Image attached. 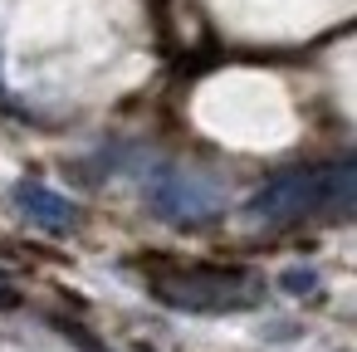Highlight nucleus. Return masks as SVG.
<instances>
[{"label": "nucleus", "instance_id": "obj_1", "mask_svg": "<svg viewBox=\"0 0 357 352\" xmlns=\"http://www.w3.org/2000/svg\"><path fill=\"white\" fill-rule=\"evenodd\" d=\"M152 293L181 313H235L255 308L264 298V284L245 269H215V264H181L167 259L152 274Z\"/></svg>", "mask_w": 357, "mask_h": 352}, {"label": "nucleus", "instance_id": "obj_2", "mask_svg": "<svg viewBox=\"0 0 357 352\" xmlns=\"http://www.w3.org/2000/svg\"><path fill=\"white\" fill-rule=\"evenodd\" d=\"M152 211L172 225H206L225 211V191L215 186V176L206 171H191V167H167L152 191H147Z\"/></svg>", "mask_w": 357, "mask_h": 352}, {"label": "nucleus", "instance_id": "obj_3", "mask_svg": "<svg viewBox=\"0 0 357 352\" xmlns=\"http://www.w3.org/2000/svg\"><path fill=\"white\" fill-rule=\"evenodd\" d=\"M318 181H323V171H303V167L279 171L250 201V220H259V225H294V220L313 215L318 211Z\"/></svg>", "mask_w": 357, "mask_h": 352}, {"label": "nucleus", "instance_id": "obj_4", "mask_svg": "<svg viewBox=\"0 0 357 352\" xmlns=\"http://www.w3.org/2000/svg\"><path fill=\"white\" fill-rule=\"evenodd\" d=\"M15 211H20L30 225L50 230V235H59V230H69V225L79 220V206H74L64 191L45 186V181H20V186H15Z\"/></svg>", "mask_w": 357, "mask_h": 352}, {"label": "nucleus", "instance_id": "obj_5", "mask_svg": "<svg viewBox=\"0 0 357 352\" xmlns=\"http://www.w3.org/2000/svg\"><path fill=\"white\" fill-rule=\"evenodd\" d=\"M313 279H318L313 269H289V274H279V284H284L289 293H308V289H313Z\"/></svg>", "mask_w": 357, "mask_h": 352}, {"label": "nucleus", "instance_id": "obj_6", "mask_svg": "<svg viewBox=\"0 0 357 352\" xmlns=\"http://www.w3.org/2000/svg\"><path fill=\"white\" fill-rule=\"evenodd\" d=\"M10 303H15V289H10L6 279H0V308H10Z\"/></svg>", "mask_w": 357, "mask_h": 352}]
</instances>
